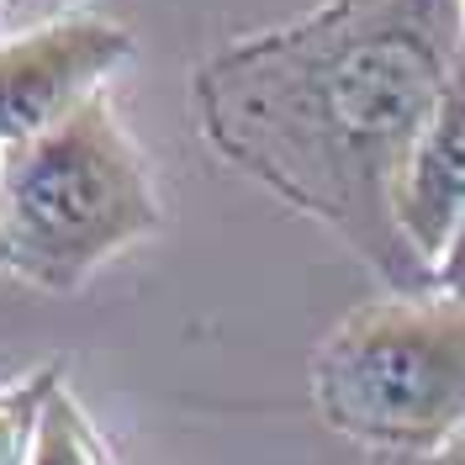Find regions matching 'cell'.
Returning a JSON list of instances; mask_svg holds the SVG:
<instances>
[{"label":"cell","mask_w":465,"mask_h":465,"mask_svg":"<svg viewBox=\"0 0 465 465\" xmlns=\"http://www.w3.org/2000/svg\"><path fill=\"white\" fill-rule=\"evenodd\" d=\"M465 48V0H322L238 37L191 80L206 148L354 243L397 291H429L391 196Z\"/></svg>","instance_id":"1"},{"label":"cell","mask_w":465,"mask_h":465,"mask_svg":"<svg viewBox=\"0 0 465 465\" xmlns=\"http://www.w3.org/2000/svg\"><path fill=\"white\" fill-rule=\"evenodd\" d=\"M159 217L153 164L106 90H90L43 133L0 148L5 264L37 286H80L95 264L148 238Z\"/></svg>","instance_id":"2"},{"label":"cell","mask_w":465,"mask_h":465,"mask_svg":"<svg viewBox=\"0 0 465 465\" xmlns=\"http://www.w3.org/2000/svg\"><path fill=\"white\" fill-rule=\"evenodd\" d=\"M312 402L371 450H450L465 434V296L402 291L349 312L312 360Z\"/></svg>","instance_id":"3"},{"label":"cell","mask_w":465,"mask_h":465,"mask_svg":"<svg viewBox=\"0 0 465 465\" xmlns=\"http://www.w3.org/2000/svg\"><path fill=\"white\" fill-rule=\"evenodd\" d=\"M127 48L133 32L101 16L54 22L0 43V148L43 133L90 90H101Z\"/></svg>","instance_id":"4"},{"label":"cell","mask_w":465,"mask_h":465,"mask_svg":"<svg viewBox=\"0 0 465 465\" xmlns=\"http://www.w3.org/2000/svg\"><path fill=\"white\" fill-rule=\"evenodd\" d=\"M391 217H397L402 243L434 281V260L444 254L455 223L465 217V48L450 69V85L439 95L429 127L418 133V143L397 174Z\"/></svg>","instance_id":"5"},{"label":"cell","mask_w":465,"mask_h":465,"mask_svg":"<svg viewBox=\"0 0 465 465\" xmlns=\"http://www.w3.org/2000/svg\"><path fill=\"white\" fill-rule=\"evenodd\" d=\"M27 465H116L112 455H106L101 434L90 429V418L80 412V402L64 391V381H58V391L48 397V407H43L37 444H32Z\"/></svg>","instance_id":"6"},{"label":"cell","mask_w":465,"mask_h":465,"mask_svg":"<svg viewBox=\"0 0 465 465\" xmlns=\"http://www.w3.org/2000/svg\"><path fill=\"white\" fill-rule=\"evenodd\" d=\"M64 365H43L22 381H5L0 386V465H27L32 444H37V423H43V407L58 391Z\"/></svg>","instance_id":"7"},{"label":"cell","mask_w":465,"mask_h":465,"mask_svg":"<svg viewBox=\"0 0 465 465\" xmlns=\"http://www.w3.org/2000/svg\"><path fill=\"white\" fill-rule=\"evenodd\" d=\"M434 291H450V296H465V217L455 223L450 232V243H444V254L434 260Z\"/></svg>","instance_id":"8"},{"label":"cell","mask_w":465,"mask_h":465,"mask_svg":"<svg viewBox=\"0 0 465 465\" xmlns=\"http://www.w3.org/2000/svg\"><path fill=\"white\" fill-rule=\"evenodd\" d=\"M371 465H455L444 450H371Z\"/></svg>","instance_id":"9"},{"label":"cell","mask_w":465,"mask_h":465,"mask_svg":"<svg viewBox=\"0 0 465 465\" xmlns=\"http://www.w3.org/2000/svg\"><path fill=\"white\" fill-rule=\"evenodd\" d=\"M444 455H450V460H455V465H465V434L455 439V444H450V450H444Z\"/></svg>","instance_id":"10"},{"label":"cell","mask_w":465,"mask_h":465,"mask_svg":"<svg viewBox=\"0 0 465 465\" xmlns=\"http://www.w3.org/2000/svg\"><path fill=\"white\" fill-rule=\"evenodd\" d=\"M0 264H5V243H0Z\"/></svg>","instance_id":"11"}]
</instances>
